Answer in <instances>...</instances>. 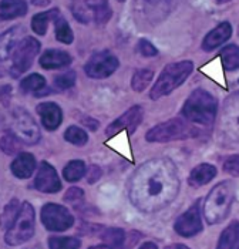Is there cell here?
I'll return each mask as SVG.
<instances>
[{"label":"cell","instance_id":"1","mask_svg":"<svg viewBox=\"0 0 239 249\" xmlns=\"http://www.w3.org/2000/svg\"><path fill=\"white\" fill-rule=\"evenodd\" d=\"M179 187L175 164L165 157L153 158L133 173L128 181V196L138 211L155 213L177 198Z\"/></svg>","mask_w":239,"mask_h":249},{"label":"cell","instance_id":"2","mask_svg":"<svg viewBox=\"0 0 239 249\" xmlns=\"http://www.w3.org/2000/svg\"><path fill=\"white\" fill-rule=\"evenodd\" d=\"M217 138L225 148L239 150V91L223 103L217 123Z\"/></svg>","mask_w":239,"mask_h":249},{"label":"cell","instance_id":"3","mask_svg":"<svg viewBox=\"0 0 239 249\" xmlns=\"http://www.w3.org/2000/svg\"><path fill=\"white\" fill-rule=\"evenodd\" d=\"M217 113H218L217 98L202 89L192 91L181 110V114L187 121L199 125L214 124Z\"/></svg>","mask_w":239,"mask_h":249},{"label":"cell","instance_id":"4","mask_svg":"<svg viewBox=\"0 0 239 249\" xmlns=\"http://www.w3.org/2000/svg\"><path fill=\"white\" fill-rule=\"evenodd\" d=\"M235 198V185L231 181H223L214 187L204 204V216L209 225L222 222L231 211Z\"/></svg>","mask_w":239,"mask_h":249},{"label":"cell","instance_id":"5","mask_svg":"<svg viewBox=\"0 0 239 249\" xmlns=\"http://www.w3.org/2000/svg\"><path fill=\"white\" fill-rule=\"evenodd\" d=\"M194 71V63L192 61H178L171 63L164 67L161 71L158 80L153 86L150 91L151 100H158L161 97L171 94L175 89L182 86L189 74Z\"/></svg>","mask_w":239,"mask_h":249},{"label":"cell","instance_id":"6","mask_svg":"<svg viewBox=\"0 0 239 249\" xmlns=\"http://www.w3.org/2000/svg\"><path fill=\"white\" fill-rule=\"evenodd\" d=\"M199 134L201 131L198 128L185 118H172L153 127L145 135V140L148 142H170L198 137Z\"/></svg>","mask_w":239,"mask_h":249},{"label":"cell","instance_id":"7","mask_svg":"<svg viewBox=\"0 0 239 249\" xmlns=\"http://www.w3.org/2000/svg\"><path fill=\"white\" fill-rule=\"evenodd\" d=\"M34 208L30 202H23L20 207V211L15 219V222L10 225V228L6 231L4 241L10 247H17L24 242H27L34 235Z\"/></svg>","mask_w":239,"mask_h":249},{"label":"cell","instance_id":"8","mask_svg":"<svg viewBox=\"0 0 239 249\" xmlns=\"http://www.w3.org/2000/svg\"><path fill=\"white\" fill-rule=\"evenodd\" d=\"M40 50V43L34 37H24L19 41V44L15 47L12 56V64H10V74L13 77L21 76L24 71H27L34 57L37 56Z\"/></svg>","mask_w":239,"mask_h":249},{"label":"cell","instance_id":"9","mask_svg":"<svg viewBox=\"0 0 239 249\" xmlns=\"http://www.w3.org/2000/svg\"><path fill=\"white\" fill-rule=\"evenodd\" d=\"M12 127L13 133L23 141L24 144L34 145L40 140L39 125L34 118L29 114L24 108H15L12 113Z\"/></svg>","mask_w":239,"mask_h":249},{"label":"cell","instance_id":"10","mask_svg":"<svg viewBox=\"0 0 239 249\" xmlns=\"http://www.w3.org/2000/svg\"><path fill=\"white\" fill-rule=\"evenodd\" d=\"M41 222L46 230L63 232L73 227L74 218L66 207L49 202L41 208Z\"/></svg>","mask_w":239,"mask_h":249},{"label":"cell","instance_id":"11","mask_svg":"<svg viewBox=\"0 0 239 249\" xmlns=\"http://www.w3.org/2000/svg\"><path fill=\"white\" fill-rule=\"evenodd\" d=\"M119 58L113 53L102 50V52L94 53L90 57V60L84 66V71L91 78L101 80V78H107L111 74H114L116 70L119 69Z\"/></svg>","mask_w":239,"mask_h":249},{"label":"cell","instance_id":"12","mask_svg":"<svg viewBox=\"0 0 239 249\" xmlns=\"http://www.w3.org/2000/svg\"><path fill=\"white\" fill-rule=\"evenodd\" d=\"M142 115H144V110L139 106H134V107L128 108L124 114L107 127L105 135L108 138H111L122 130H125L128 134H134V131L138 128V125L142 121Z\"/></svg>","mask_w":239,"mask_h":249},{"label":"cell","instance_id":"13","mask_svg":"<svg viewBox=\"0 0 239 249\" xmlns=\"http://www.w3.org/2000/svg\"><path fill=\"white\" fill-rule=\"evenodd\" d=\"M174 230L178 235L184 236V238L194 236L202 231V221H201V213H199V201H197L188 211L184 212L175 221Z\"/></svg>","mask_w":239,"mask_h":249},{"label":"cell","instance_id":"14","mask_svg":"<svg viewBox=\"0 0 239 249\" xmlns=\"http://www.w3.org/2000/svg\"><path fill=\"white\" fill-rule=\"evenodd\" d=\"M34 188L44 194H56L61 190V182L57 171L46 161L40 164L37 175L34 178Z\"/></svg>","mask_w":239,"mask_h":249},{"label":"cell","instance_id":"15","mask_svg":"<svg viewBox=\"0 0 239 249\" xmlns=\"http://www.w3.org/2000/svg\"><path fill=\"white\" fill-rule=\"evenodd\" d=\"M37 114L40 115L41 124L46 130L54 131L57 130L63 121V113L61 108L56 103H41L37 106Z\"/></svg>","mask_w":239,"mask_h":249},{"label":"cell","instance_id":"16","mask_svg":"<svg viewBox=\"0 0 239 249\" xmlns=\"http://www.w3.org/2000/svg\"><path fill=\"white\" fill-rule=\"evenodd\" d=\"M232 36V26L228 21L219 23L215 29H212L202 40V49L205 52H212Z\"/></svg>","mask_w":239,"mask_h":249},{"label":"cell","instance_id":"17","mask_svg":"<svg viewBox=\"0 0 239 249\" xmlns=\"http://www.w3.org/2000/svg\"><path fill=\"white\" fill-rule=\"evenodd\" d=\"M10 170L15 177H17L20 179H27L33 175L36 170V158L29 153L19 154L13 160Z\"/></svg>","mask_w":239,"mask_h":249},{"label":"cell","instance_id":"18","mask_svg":"<svg viewBox=\"0 0 239 249\" xmlns=\"http://www.w3.org/2000/svg\"><path fill=\"white\" fill-rule=\"evenodd\" d=\"M71 64V56L67 52L63 50H47L40 57V66L44 70H54V69H63Z\"/></svg>","mask_w":239,"mask_h":249},{"label":"cell","instance_id":"19","mask_svg":"<svg viewBox=\"0 0 239 249\" xmlns=\"http://www.w3.org/2000/svg\"><path fill=\"white\" fill-rule=\"evenodd\" d=\"M217 177V168L211 164H199L188 177V182L191 187H202L212 181Z\"/></svg>","mask_w":239,"mask_h":249},{"label":"cell","instance_id":"20","mask_svg":"<svg viewBox=\"0 0 239 249\" xmlns=\"http://www.w3.org/2000/svg\"><path fill=\"white\" fill-rule=\"evenodd\" d=\"M217 249H239V222L232 221L219 236Z\"/></svg>","mask_w":239,"mask_h":249},{"label":"cell","instance_id":"21","mask_svg":"<svg viewBox=\"0 0 239 249\" xmlns=\"http://www.w3.org/2000/svg\"><path fill=\"white\" fill-rule=\"evenodd\" d=\"M60 19L59 9H51L49 12H41L37 13L33 19H32V29L34 33H37L39 36H44L49 27V21L50 20Z\"/></svg>","mask_w":239,"mask_h":249},{"label":"cell","instance_id":"22","mask_svg":"<svg viewBox=\"0 0 239 249\" xmlns=\"http://www.w3.org/2000/svg\"><path fill=\"white\" fill-rule=\"evenodd\" d=\"M27 13L26 1H1L0 3V19L10 20L24 16Z\"/></svg>","mask_w":239,"mask_h":249},{"label":"cell","instance_id":"23","mask_svg":"<svg viewBox=\"0 0 239 249\" xmlns=\"http://www.w3.org/2000/svg\"><path fill=\"white\" fill-rule=\"evenodd\" d=\"M21 32V27H13L7 30L0 40V50H1V58L6 60L7 56H10L15 50V47L19 44V35Z\"/></svg>","mask_w":239,"mask_h":249},{"label":"cell","instance_id":"24","mask_svg":"<svg viewBox=\"0 0 239 249\" xmlns=\"http://www.w3.org/2000/svg\"><path fill=\"white\" fill-rule=\"evenodd\" d=\"M225 70L234 71L239 69V47L237 44H228L219 53Z\"/></svg>","mask_w":239,"mask_h":249},{"label":"cell","instance_id":"25","mask_svg":"<svg viewBox=\"0 0 239 249\" xmlns=\"http://www.w3.org/2000/svg\"><path fill=\"white\" fill-rule=\"evenodd\" d=\"M70 6L73 16L81 23L87 24L91 20H94V7L91 1H73Z\"/></svg>","mask_w":239,"mask_h":249},{"label":"cell","instance_id":"26","mask_svg":"<svg viewBox=\"0 0 239 249\" xmlns=\"http://www.w3.org/2000/svg\"><path fill=\"white\" fill-rule=\"evenodd\" d=\"M100 238L105 242V245L117 249L121 248L125 241V232L120 228H104L100 233Z\"/></svg>","mask_w":239,"mask_h":249},{"label":"cell","instance_id":"27","mask_svg":"<svg viewBox=\"0 0 239 249\" xmlns=\"http://www.w3.org/2000/svg\"><path fill=\"white\" fill-rule=\"evenodd\" d=\"M85 164L83 162V161H80V160H73V161H70L66 167H64V170H63V175H64V178L68 181V182H76V181H79L81 179L84 175H85Z\"/></svg>","mask_w":239,"mask_h":249},{"label":"cell","instance_id":"28","mask_svg":"<svg viewBox=\"0 0 239 249\" xmlns=\"http://www.w3.org/2000/svg\"><path fill=\"white\" fill-rule=\"evenodd\" d=\"M154 78V71L148 70V69H139L134 73V76L131 78V87L134 91H144L148 84L151 83V80Z\"/></svg>","mask_w":239,"mask_h":249},{"label":"cell","instance_id":"29","mask_svg":"<svg viewBox=\"0 0 239 249\" xmlns=\"http://www.w3.org/2000/svg\"><path fill=\"white\" fill-rule=\"evenodd\" d=\"M0 145H1L3 153H6L7 155H13L20 151V138L12 130H4L1 134Z\"/></svg>","mask_w":239,"mask_h":249},{"label":"cell","instance_id":"30","mask_svg":"<svg viewBox=\"0 0 239 249\" xmlns=\"http://www.w3.org/2000/svg\"><path fill=\"white\" fill-rule=\"evenodd\" d=\"M81 241L74 236H50L49 249H79Z\"/></svg>","mask_w":239,"mask_h":249},{"label":"cell","instance_id":"31","mask_svg":"<svg viewBox=\"0 0 239 249\" xmlns=\"http://www.w3.org/2000/svg\"><path fill=\"white\" fill-rule=\"evenodd\" d=\"M46 87V78L40 74H30L20 81V89L23 93H36Z\"/></svg>","mask_w":239,"mask_h":249},{"label":"cell","instance_id":"32","mask_svg":"<svg viewBox=\"0 0 239 249\" xmlns=\"http://www.w3.org/2000/svg\"><path fill=\"white\" fill-rule=\"evenodd\" d=\"M64 138H66V141H68L70 144H74V145H79V147L85 145L87 141H88V135H87V133H85L83 128L77 127V125L68 127V128L66 130V133H64Z\"/></svg>","mask_w":239,"mask_h":249},{"label":"cell","instance_id":"33","mask_svg":"<svg viewBox=\"0 0 239 249\" xmlns=\"http://www.w3.org/2000/svg\"><path fill=\"white\" fill-rule=\"evenodd\" d=\"M56 38L60 43H64V44H71L74 40V35H73L70 24L63 18L56 20Z\"/></svg>","mask_w":239,"mask_h":249},{"label":"cell","instance_id":"34","mask_svg":"<svg viewBox=\"0 0 239 249\" xmlns=\"http://www.w3.org/2000/svg\"><path fill=\"white\" fill-rule=\"evenodd\" d=\"M94 7V21L99 24H104L111 19L113 12L107 1H91Z\"/></svg>","mask_w":239,"mask_h":249},{"label":"cell","instance_id":"35","mask_svg":"<svg viewBox=\"0 0 239 249\" xmlns=\"http://www.w3.org/2000/svg\"><path fill=\"white\" fill-rule=\"evenodd\" d=\"M20 207L19 202H17V199H12L9 204H7V207L4 208V212H3V225H4V228H10V225L15 222V219H16V216H17V213L20 211Z\"/></svg>","mask_w":239,"mask_h":249},{"label":"cell","instance_id":"36","mask_svg":"<svg viewBox=\"0 0 239 249\" xmlns=\"http://www.w3.org/2000/svg\"><path fill=\"white\" fill-rule=\"evenodd\" d=\"M76 84V73L74 71H67V73H63L54 78V87L63 91V90H67V89H71L73 86Z\"/></svg>","mask_w":239,"mask_h":249},{"label":"cell","instance_id":"37","mask_svg":"<svg viewBox=\"0 0 239 249\" xmlns=\"http://www.w3.org/2000/svg\"><path fill=\"white\" fill-rule=\"evenodd\" d=\"M64 201L74 205V207L81 205L84 201V191L81 188H70L67 194L64 195Z\"/></svg>","mask_w":239,"mask_h":249},{"label":"cell","instance_id":"38","mask_svg":"<svg viewBox=\"0 0 239 249\" xmlns=\"http://www.w3.org/2000/svg\"><path fill=\"white\" fill-rule=\"evenodd\" d=\"M223 170H225V173L231 174L234 177H239V154L231 155L225 160Z\"/></svg>","mask_w":239,"mask_h":249},{"label":"cell","instance_id":"39","mask_svg":"<svg viewBox=\"0 0 239 249\" xmlns=\"http://www.w3.org/2000/svg\"><path fill=\"white\" fill-rule=\"evenodd\" d=\"M138 52L144 57H154L158 54V50L154 47V44L145 38H141L138 41Z\"/></svg>","mask_w":239,"mask_h":249},{"label":"cell","instance_id":"40","mask_svg":"<svg viewBox=\"0 0 239 249\" xmlns=\"http://www.w3.org/2000/svg\"><path fill=\"white\" fill-rule=\"evenodd\" d=\"M101 175H102V171L100 170L99 165H91L88 168V173H87V182L88 184H96L101 178Z\"/></svg>","mask_w":239,"mask_h":249},{"label":"cell","instance_id":"41","mask_svg":"<svg viewBox=\"0 0 239 249\" xmlns=\"http://www.w3.org/2000/svg\"><path fill=\"white\" fill-rule=\"evenodd\" d=\"M83 124H84L87 128L93 130V131L99 128V121H96V120H93V118H88V117H85V118L83 120Z\"/></svg>","mask_w":239,"mask_h":249},{"label":"cell","instance_id":"42","mask_svg":"<svg viewBox=\"0 0 239 249\" xmlns=\"http://www.w3.org/2000/svg\"><path fill=\"white\" fill-rule=\"evenodd\" d=\"M139 249H158V248H157V245H155L154 242H144V244L139 247Z\"/></svg>","mask_w":239,"mask_h":249},{"label":"cell","instance_id":"43","mask_svg":"<svg viewBox=\"0 0 239 249\" xmlns=\"http://www.w3.org/2000/svg\"><path fill=\"white\" fill-rule=\"evenodd\" d=\"M165 249H189L187 245H182V244H174V245H170Z\"/></svg>","mask_w":239,"mask_h":249},{"label":"cell","instance_id":"44","mask_svg":"<svg viewBox=\"0 0 239 249\" xmlns=\"http://www.w3.org/2000/svg\"><path fill=\"white\" fill-rule=\"evenodd\" d=\"M88 249H113L111 247H108V245H97V247H91V248Z\"/></svg>","mask_w":239,"mask_h":249},{"label":"cell","instance_id":"45","mask_svg":"<svg viewBox=\"0 0 239 249\" xmlns=\"http://www.w3.org/2000/svg\"><path fill=\"white\" fill-rule=\"evenodd\" d=\"M33 4H39V6H46V4H49V1H32Z\"/></svg>","mask_w":239,"mask_h":249}]
</instances>
